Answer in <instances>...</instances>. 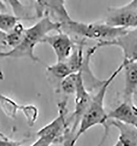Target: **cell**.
<instances>
[{"label":"cell","instance_id":"5b68a950","mask_svg":"<svg viewBox=\"0 0 137 146\" xmlns=\"http://www.w3.org/2000/svg\"><path fill=\"white\" fill-rule=\"evenodd\" d=\"M57 33L56 34L47 35L43 43L51 46L57 57V62H64L71 55L76 40L62 30Z\"/></svg>","mask_w":137,"mask_h":146},{"label":"cell","instance_id":"ba28073f","mask_svg":"<svg viewBox=\"0 0 137 146\" xmlns=\"http://www.w3.org/2000/svg\"><path fill=\"white\" fill-rule=\"evenodd\" d=\"M98 47L96 46L89 48L85 54V60L81 70L82 79L85 88L91 94L93 91H97L104 85L106 80H100L97 78L92 72L90 62L91 59Z\"/></svg>","mask_w":137,"mask_h":146},{"label":"cell","instance_id":"52a82bcc","mask_svg":"<svg viewBox=\"0 0 137 146\" xmlns=\"http://www.w3.org/2000/svg\"><path fill=\"white\" fill-rule=\"evenodd\" d=\"M99 48L108 46L119 47L122 51L123 59L137 62V28L129 29L122 36L115 40L101 44H97Z\"/></svg>","mask_w":137,"mask_h":146},{"label":"cell","instance_id":"30bf717a","mask_svg":"<svg viewBox=\"0 0 137 146\" xmlns=\"http://www.w3.org/2000/svg\"><path fill=\"white\" fill-rule=\"evenodd\" d=\"M108 125L115 127L119 132L113 146H137V129L135 127L114 120H108Z\"/></svg>","mask_w":137,"mask_h":146},{"label":"cell","instance_id":"484cf974","mask_svg":"<svg viewBox=\"0 0 137 146\" xmlns=\"http://www.w3.org/2000/svg\"><path fill=\"white\" fill-rule=\"evenodd\" d=\"M103 143H104V142H102V141H101V142H100V143H99V145H98V146H102V145H103Z\"/></svg>","mask_w":137,"mask_h":146},{"label":"cell","instance_id":"3957f363","mask_svg":"<svg viewBox=\"0 0 137 146\" xmlns=\"http://www.w3.org/2000/svg\"><path fill=\"white\" fill-rule=\"evenodd\" d=\"M62 30L82 38L98 41V44L113 41L125 34L129 29L118 28L105 22L86 23L71 20L62 24Z\"/></svg>","mask_w":137,"mask_h":146},{"label":"cell","instance_id":"603a6c76","mask_svg":"<svg viewBox=\"0 0 137 146\" xmlns=\"http://www.w3.org/2000/svg\"><path fill=\"white\" fill-rule=\"evenodd\" d=\"M131 101L134 104V106L137 108V89L135 91V92L133 93V94L132 96Z\"/></svg>","mask_w":137,"mask_h":146},{"label":"cell","instance_id":"277c9868","mask_svg":"<svg viewBox=\"0 0 137 146\" xmlns=\"http://www.w3.org/2000/svg\"><path fill=\"white\" fill-rule=\"evenodd\" d=\"M104 22L113 27L127 29L137 28V9L127 4L108 9Z\"/></svg>","mask_w":137,"mask_h":146},{"label":"cell","instance_id":"ffe728a7","mask_svg":"<svg viewBox=\"0 0 137 146\" xmlns=\"http://www.w3.org/2000/svg\"><path fill=\"white\" fill-rule=\"evenodd\" d=\"M26 141V139L22 141H16L11 139L5 134L1 133L0 146H22L23 143Z\"/></svg>","mask_w":137,"mask_h":146},{"label":"cell","instance_id":"2e32d148","mask_svg":"<svg viewBox=\"0 0 137 146\" xmlns=\"http://www.w3.org/2000/svg\"><path fill=\"white\" fill-rule=\"evenodd\" d=\"M80 73H73L70 74L62 81L60 84L59 91H62L66 95H75L79 80Z\"/></svg>","mask_w":137,"mask_h":146},{"label":"cell","instance_id":"d6986e66","mask_svg":"<svg viewBox=\"0 0 137 146\" xmlns=\"http://www.w3.org/2000/svg\"><path fill=\"white\" fill-rule=\"evenodd\" d=\"M21 111L25 117L29 126H34L38 117V110L36 106L33 104L22 105Z\"/></svg>","mask_w":137,"mask_h":146},{"label":"cell","instance_id":"d4e9b609","mask_svg":"<svg viewBox=\"0 0 137 146\" xmlns=\"http://www.w3.org/2000/svg\"><path fill=\"white\" fill-rule=\"evenodd\" d=\"M36 2V6H38L41 5L42 0H34Z\"/></svg>","mask_w":137,"mask_h":146},{"label":"cell","instance_id":"9c48e42d","mask_svg":"<svg viewBox=\"0 0 137 146\" xmlns=\"http://www.w3.org/2000/svg\"><path fill=\"white\" fill-rule=\"evenodd\" d=\"M108 120H114L137 129V108L132 101H124L108 114Z\"/></svg>","mask_w":137,"mask_h":146},{"label":"cell","instance_id":"8fae6325","mask_svg":"<svg viewBox=\"0 0 137 146\" xmlns=\"http://www.w3.org/2000/svg\"><path fill=\"white\" fill-rule=\"evenodd\" d=\"M124 72V86L123 89L124 101H131L132 96L137 89V62L123 59Z\"/></svg>","mask_w":137,"mask_h":146},{"label":"cell","instance_id":"ac0fdd59","mask_svg":"<svg viewBox=\"0 0 137 146\" xmlns=\"http://www.w3.org/2000/svg\"><path fill=\"white\" fill-rule=\"evenodd\" d=\"M8 3L11 8L13 15L22 18L23 20L34 19L35 17H31L28 9L23 5L19 0H1Z\"/></svg>","mask_w":137,"mask_h":146},{"label":"cell","instance_id":"e0dca14e","mask_svg":"<svg viewBox=\"0 0 137 146\" xmlns=\"http://www.w3.org/2000/svg\"><path fill=\"white\" fill-rule=\"evenodd\" d=\"M23 20L22 18L15 15L6 13L0 14V31L8 33L13 29L15 27Z\"/></svg>","mask_w":137,"mask_h":146},{"label":"cell","instance_id":"7c38bea8","mask_svg":"<svg viewBox=\"0 0 137 146\" xmlns=\"http://www.w3.org/2000/svg\"><path fill=\"white\" fill-rule=\"evenodd\" d=\"M26 28L20 22L8 33L0 31L1 46L8 47L12 50L17 47L23 40Z\"/></svg>","mask_w":137,"mask_h":146},{"label":"cell","instance_id":"6da1fadb","mask_svg":"<svg viewBox=\"0 0 137 146\" xmlns=\"http://www.w3.org/2000/svg\"><path fill=\"white\" fill-rule=\"evenodd\" d=\"M62 24L53 20L50 17L45 16L32 26L26 28L21 42L15 48L7 52H1V58H26L34 62H40L35 53L36 46L43 42L44 38L52 31L62 30Z\"/></svg>","mask_w":137,"mask_h":146},{"label":"cell","instance_id":"7a4b0ae2","mask_svg":"<svg viewBox=\"0 0 137 146\" xmlns=\"http://www.w3.org/2000/svg\"><path fill=\"white\" fill-rule=\"evenodd\" d=\"M124 64L122 63L109 77L104 85L92 96L90 105L86 113L82 117L79 127L76 133L75 138L78 140L80 136L89 129L96 125H100L104 128V136L107 137L109 127L108 125V114L106 113L104 107V101L110 85L117 76L122 71Z\"/></svg>","mask_w":137,"mask_h":146},{"label":"cell","instance_id":"4fadbf2b","mask_svg":"<svg viewBox=\"0 0 137 146\" xmlns=\"http://www.w3.org/2000/svg\"><path fill=\"white\" fill-rule=\"evenodd\" d=\"M85 45L86 39L82 38L80 40H76L71 55L64 61L68 64L72 73L79 72L83 66L85 57V54H84Z\"/></svg>","mask_w":137,"mask_h":146},{"label":"cell","instance_id":"44dd1931","mask_svg":"<svg viewBox=\"0 0 137 146\" xmlns=\"http://www.w3.org/2000/svg\"><path fill=\"white\" fill-rule=\"evenodd\" d=\"M75 136L76 135L73 133L71 130L66 132L62 142L63 146H75L77 141Z\"/></svg>","mask_w":137,"mask_h":146},{"label":"cell","instance_id":"7402d4cb","mask_svg":"<svg viewBox=\"0 0 137 146\" xmlns=\"http://www.w3.org/2000/svg\"><path fill=\"white\" fill-rule=\"evenodd\" d=\"M53 144H54V143L51 139L44 136H39L36 141L30 146H51Z\"/></svg>","mask_w":137,"mask_h":146},{"label":"cell","instance_id":"5bb4252c","mask_svg":"<svg viewBox=\"0 0 137 146\" xmlns=\"http://www.w3.org/2000/svg\"><path fill=\"white\" fill-rule=\"evenodd\" d=\"M46 71L51 79L57 81L60 84L62 81L72 73L65 62L57 61L53 64L47 66Z\"/></svg>","mask_w":137,"mask_h":146},{"label":"cell","instance_id":"9a60e30c","mask_svg":"<svg viewBox=\"0 0 137 146\" xmlns=\"http://www.w3.org/2000/svg\"><path fill=\"white\" fill-rule=\"evenodd\" d=\"M0 103L1 110L6 116L10 118H15L19 110H21L22 104H18L7 96L1 95Z\"/></svg>","mask_w":137,"mask_h":146},{"label":"cell","instance_id":"8992f818","mask_svg":"<svg viewBox=\"0 0 137 146\" xmlns=\"http://www.w3.org/2000/svg\"><path fill=\"white\" fill-rule=\"evenodd\" d=\"M66 0H42L41 5L36 6V17L42 18L49 16L62 24L72 20L65 7Z\"/></svg>","mask_w":137,"mask_h":146},{"label":"cell","instance_id":"cb8c5ba5","mask_svg":"<svg viewBox=\"0 0 137 146\" xmlns=\"http://www.w3.org/2000/svg\"><path fill=\"white\" fill-rule=\"evenodd\" d=\"M127 4L130 7L137 9V0H131L129 3Z\"/></svg>","mask_w":137,"mask_h":146}]
</instances>
